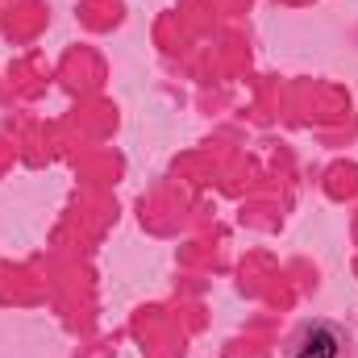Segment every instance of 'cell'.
Listing matches in <instances>:
<instances>
[{
  "label": "cell",
  "instance_id": "cell-1",
  "mask_svg": "<svg viewBox=\"0 0 358 358\" xmlns=\"http://www.w3.org/2000/svg\"><path fill=\"white\" fill-rule=\"evenodd\" d=\"M346 329H338L334 321H313L296 334L292 358H350L346 355Z\"/></svg>",
  "mask_w": 358,
  "mask_h": 358
}]
</instances>
